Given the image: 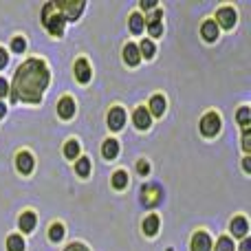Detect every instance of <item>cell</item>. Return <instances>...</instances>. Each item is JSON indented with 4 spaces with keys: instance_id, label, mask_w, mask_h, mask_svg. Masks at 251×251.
Instances as JSON below:
<instances>
[{
    "instance_id": "6da1fadb",
    "label": "cell",
    "mask_w": 251,
    "mask_h": 251,
    "mask_svg": "<svg viewBox=\"0 0 251 251\" xmlns=\"http://www.w3.org/2000/svg\"><path fill=\"white\" fill-rule=\"evenodd\" d=\"M49 86V69L42 60H26L22 66H18L16 77L11 86L13 101H26V104H40L42 93Z\"/></svg>"
},
{
    "instance_id": "7a4b0ae2",
    "label": "cell",
    "mask_w": 251,
    "mask_h": 251,
    "mask_svg": "<svg viewBox=\"0 0 251 251\" xmlns=\"http://www.w3.org/2000/svg\"><path fill=\"white\" fill-rule=\"evenodd\" d=\"M42 22L51 35H62L66 18L55 9V2H49V4H44V9H42Z\"/></svg>"
},
{
    "instance_id": "3957f363",
    "label": "cell",
    "mask_w": 251,
    "mask_h": 251,
    "mask_svg": "<svg viewBox=\"0 0 251 251\" xmlns=\"http://www.w3.org/2000/svg\"><path fill=\"white\" fill-rule=\"evenodd\" d=\"M55 9L66 18V20H77L82 9H84V2L82 0H77V2H73V0H71V2H57L55 0Z\"/></svg>"
},
{
    "instance_id": "277c9868",
    "label": "cell",
    "mask_w": 251,
    "mask_h": 251,
    "mask_svg": "<svg viewBox=\"0 0 251 251\" xmlns=\"http://www.w3.org/2000/svg\"><path fill=\"white\" fill-rule=\"evenodd\" d=\"M218 130H221V117L216 113H207L203 119H201V132L205 137H216Z\"/></svg>"
},
{
    "instance_id": "5b68a950",
    "label": "cell",
    "mask_w": 251,
    "mask_h": 251,
    "mask_svg": "<svg viewBox=\"0 0 251 251\" xmlns=\"http://www.w3.org/2000/svg\"><path fill=\"white\" fill-rule=\"evenodd\" d=\"M236 18L238 16H236V11L231 7H221L216 11V20L214 22H218V25L225 26V29H231V26L236 25Z\"/></svg>"
},
{
    "instance_id": "8992f818",
    "label": "cell",
    "mask_w": 251,
    "mask_h": 251,
    "mask_svg": "<svg viewBox=\"0 0 251 251\" xmlns=\"http://www.w3.org/2000/svg\"><path fill=\"white\" fill-rule=\"evenodd\" d=\"M124 124H126V110L124 108H110V113H108V128L110 130H122L124 128Z\"/></svg>"
},
{
    "instance_id": "52a82bcc",
    "label": "cell",
    "mask_w": 251,
    "mask_h": 251,
    "mask_svg": "<svg viewBox=\"0 0 251 251\" xmlns=\"http://www.w3.org/2000/svg\"><path fill=\"white\" fill-rule=\"evenodd\" d=\"M212 249V238L205 231H196L192 238V251H209Z\"/></svg>"
},
{
    "instance_id": "ba28073f",
    "label": "cell",
    "mask_w": 251,
    "mask_h": 251,
    "mask_svg": "<svg viewBox=\"0 0 251 251\" xmlns=\"http://www.w3.org/2000/svg\"><path fill=\"white\" fill-rule=\"evenodd\" d=\"M16 168H18V172H22V174H31V170H33V156H31L29 152H18Z\"/></svg>"
},
{
    "instance_id": "9c48e42d",
    "label": "cell",
    "mask_w": 251,
    "mask_h": 251,
    "mask_svg": "<svg viewBox=\"0 0 251 251\" xmlns=\"http://www.w3.org/2000/svg\"><path fill=\"white\" fill-rule=\"evenodd\" d=\"M57 115H60L62 119H71L75 115V101L71 100V97H62V100L57 101Z\"/></svg>"
},
{
    "instance_id": "30bf717a",
    "label": "cell",
    "mask_w": 251,
    "mask_h": 251,
    "mask_svg": "<svg viewBox=\"0 0 251 251\" xmlns=\"http://www.w3.org/2000/svg\"><path fill=\"white\" fill-rule=\"evenodd\" d=\"M75 77H77V82H82V84L91 82V66H88L86 60L75 62Z\"/></svg>"
},
{
    "instance_id": "8fae6325",
    "label": "cell",
    "mask_w": 251,
    "mask_h": 251,
    "mask_svg": "<svg viewBox=\"0 0 251 251\" xmlns=\"http://www.w3.org/2000/svg\"><path fill=\"white\" fill-rule=\"evenodd\" d=\"M141 194H143V203L150 205V207H152V205H156V203L161 201V190H159L156 185H146Z\"/></svg>"
},
{
    "instance_id": "7c38bea8",
    "label": "cell",
    "mask_w": 251,
    "mask_h": 251,
    "mask_svg": "<svg viewBox=\"0 0 251 251\" xmlns=\"http://www.w3.org/2000/svg\"><path fill=\"white\" fill-rule=\"evenodd\" d=\"M35 223H38V218H35L33 212H22V216L18 218V225H20V229L25 231V234L35 229Z\"/></svg>"
},
{
    "instance_id": "4fadbf2b",
    "label": "cell",
    "mask_w": 251,
    "mask_h": 251,
    "mask_svg": "<svg viewBox=\"0 0 251 251\" xmlns=\"http://www.w3.org/2000/svg\"><path fill=\"white\" fill-rule=\"evenodd\" d=\"M124 60H126V64H130V66H137L139 64L141 55H139V47H137V44H126V47H124Z\"/></svg>"
},
{
    "instance_id": "5bb4252c",
    "label": "cell",
    "mask_w": 251,
    "mask_h": 251,
    "mask_svg": "<svg viewBox=\"0 0 251 251\" xmlns=\"http://www.w3.org/2000/svg\"><path fill=\"white\" fill-rule=\"evenodd\" d=\"M132 122H134V126H137L139 130L150 128V113H148L146 108H137L134 110V115H132Z\"/></svg>"
},
{
    "instance_id": "9a60e30c",
    "label": "cell",
    "mask_w": 251,
    "mask_h": 251,
    "mask_svg": "<svg viewBox=\"0 0 251 251\" xmlns=\"http://www.w3.org/2000/svg\"><path fill=\"white\" fill-rule=\"evenodd\" d=\"M201 33H203V38L207 40V42H214V40L218 38V25L214 20L203 22V26H201Z\"/></svg>"
},
{
    "instance_id": "2e32d148",
    "label": "cell",
    "mask_w": 251,
    "mask_h": 251,
    "mask_svg": "<svg viewBox=\"0 0 251 251\" xmlns=\"http://www.w3.org/2000/svg\"><path fill=\"white\" fill-rule=\"evenodd\" d=\"M247 229H249L247 218L238 216V218H234V221H231V234H234V236H238V238H245V236H247Z\"/></svg>"
},
{
    "instance_id": "e0dca14e",
    "label": "cell",
    "mask_w": 251,
    "mask_h": 251,
    "mask_svg": "<svg viewBox=\"0 0 251 251\" xmlns=\"http://www.w3.org/2000/svg\"><path fill=\"white\" fill-rule=\"evenodd\" d=\"M101 154H104V159L113 161L115 156L119 154V143L115 141V139H108V141H104V146H101Z\"/></svg>"
},
{
    "instance_id": "ac0fdd59",
    "label": "cell",
    "mask_w": 251,
    "mask_h": 251,
    "mask_svg": "<svg viewBox=\"0 0 251 251\" xmlns=\"http://www.w3.org/2000/svg\"><path fill=\"white\" fill-rule=\"evenodd\" d=\"M150 113L156 115V117H161V115L165 113V97L163 95H154L150 100Z\"/></svg>"
},
{
    "instance_id": "d6986e66",
    "label": "cell",
    "mask_w": 251,
    "mask_h": 251,
    "mask_svg": "<svg viewBox=\"0 0 251 251\" xmlns=\"http://www.w3.org/2000/svg\"><path fill=\"white\" fill-rule=\"evenodd\" d=\"M143 231H146L148 236H154L156 231H159V216H148L146 221H143Z\"/></svg>"
},
{
    "instance_id": "ffe728a7",
    "label": "cell",
    "mask_w": 251,
    "mask_h": 251,
    "mask_svg": "<svg viewBox=\"0 0 251 251\" xmlns=\"http://www.w3.org/2000/svg\"><path fill=\"white\" fill-rule=\"evenodd\" d=\"M64 156L66 159H79V143L75 141V139H71V141H66L64 146Z\"/></svg>"
},
{
    "instance_id": "44dd1931",
    "label": "cell",
    "mask_w": 251,
    "mask_h": 251,
    "mask_svg": "<svg viewBox=\"0 0 251 251\" xmlns=\"http://www.w3.org/2000/svg\"><path fill=\"white\" fill-rule=\"evenodd\" d=\"M75 172H77L79 176H88V174H91V161H88L86 156H79V159L75 161Z\"/></svg>"
},
{
    "instance_id": "7402d4cb",
    "label": "cell",
    "mask_w": 251,
    "mask_h": 251,
    "mask_svg": "<svg viewBox=\"0 0 251 251\" xmlns=\"http://www.w3.org/2000/svg\"><path fill=\"white\" fill-rule=\"evenodd\" d=\"M7 249L9 251H25V240H22V236L13 234L7 238Z\"/></svg>"
},
{
    "instance_id": "603a6c76",
    "label": "cell",
    "mask_w": 251,
    "mask_h": 251,
    "mask_svg": "<svg viewBox=\"0 0 251 251\" xmlns=\"http://www.w3.org/2000/svg\"><path fill=\"white\" fill-rule=\"evenodd\" d=\"M143 26H146V20H143L139 13H132V16H130V31H132V33H141Z\"/></svg>"
},
{
    "instance_id": "cb8c5ba5",
    "label": "cell",
    "mask_w": 251,
    "mask_h": 251,
    "mask_svg": "<svg viewBox=\"0 0 251 251\" xmlns=\"http://www.w3.org/2000/svg\"><path fill=\"white\" fill-rule=\"evenodd\" d=\"M126 185H128V174H126L124 170L115 172L113 174V187H115V190H124Z\"/></svg>"
},
{
    "instance_id": "d4e9b609",
    "label": "cell",
    "mask_w": 251,
    "mask_h": 251,
    "mask_svg": "<svg viewBox=\"0 0 251 251\" xmlns=\"http://www.w3.org/2000/svg\"><path fill=\"white\" fill-rule=\"evenodd\" d=\"M49 238H51L53 243H60V240L64 238V227H62L60 223H53L51 229H49Z\"/></svg>"
},
{
    "instance_id": "484cf974",
    "label": "cell",
    "mask_w": 251,
    "mask_h": 251,
    "mask_svg": "<svg viewBox=\"0 0 251 251\" xmlns=\"http://www.w3.org/2000/svg\"><path fill=\"white\" fill-rule=\"evenodd\" d=\"M139 55H143L146 60H150V57L154 55V44H152L150 40H143L141 47H139Z\"/></svg>"
},
{
    "instance_id": "4316f807",
    "label": "cell",
    "mask_w": 251,
    "mask_h": 251,
    "mask_svg": "<svg viewBox=\"0 0 251 251\" xmlns=\"http://www.w3.org/2000/svg\"><path fill=\"white\" fill-rule=\"evenodd\" d=\"M214 251H234V243H231L227 236H223V238H218L216 247H214Z\"/></svg>"
},
{
    "instance_id": "83f0119b",
    "label": "cell",
    "mask_w": 251,
    "mask_h": 251,
    "mask_svg": "<svg viewBox=\"0 0 251 251\" xmlns=\"http://www.w3.org/2000/svg\"><path fill=\"white\" fill-rule=\"evenodd\" d=\"M148 31H150V35L159 38V35L163 33V26H161V20H150V22H148Z\"/></svg>"
},
{
    "instance_id": "f1b7e54d",
    "label": "cell",
    "mask_w": 251,
    "mask_h": 251,
    "mask_svg": "<svg viewBox=\"0 0 251 251\" xmlns=\"http://www.w3.org/2000/svg\"><path fill=\"white\" fill-rule=\"evenodd\" d=\"M238 122H240V126H243L245 130L249 128V108L247 106H243V108L238 110Z\"/></svg>"
},
{
    "instance_id": "f546056e",
    "label": "cell",
    "mask_w": 251,
    "mask_h": 251,
    "mask_svg": "<svg viewBox=\"0 0 251 251\" xmlns=\"http://www.w3.org/2000/svg\"><path fill=\"white\" fill-rule=\"evenodd\" d=\"M11 49H13V53H25V49H26V42H25V38H13V42H11Z\"/></svg>"
},
{
    "instance_id": "4dcf8cb0",
    "label": "cell",
    "mask_w": 251,
    "mask_h": 251,
    "mask_svg": "<svg viewBox=\"0 0 251 251\" xmlns=\"http://www.w3.org/2000/svg\"><path fill=\"white\" fill-rule=\"evenodd\" d=\"M64 251H88V247H84L82 243H73V245H69Z\"/></svg>"
},
{
    "instance_id": "1f68e13d",
    "label": "cell",
    "mask_w": 251,
    "mask_h": 251,
    "mask_svg": "<svg viewBox=\"0 0 251 251\" xmlns=\"http://www.w3.org/2000/svg\"><path fill=\"white\" fill-rule=\"evenodd\" d=\"M7 62H9L7 51H4V49H0V69H4V66H7Z\"/></svg>"
},
{
    "instance_id": "d6a6232c",
    "label": "cell",
    "mask_w": 251,
    "mask_h": 251,
    "mask_svg": "<svg viewBox=\"0 0 251 251\" xmlns=\"http://www.w3.org/2000/svg\"><path fill=\"white\" fill-rule=\"evenodd\" d=\"M137 170H139L141 174H148V172H150V165H148L146 161H139V163H137Z\"/></svg>"
},
{
    "instance_id": "836d02e7",
    "label": "cell",
    "mask_w": 251,
    "mask_h": 251,
    "mask_svg": "<svg viewBox=\"0 0 251 251\" xmlns=\"http://www.w3.org/2000/svg\"><path fill=\"white\" fill-rule=\"evenodd\" d=\"M251 137H249V130H245V134H243V148H245V150H247L249 152V148H251Z\"/></svg>"
},
{
    "instance_id": "e575fe53",
    "label": "cell",
    "mask_w": 251,
    "mask_h": 251,
    "mask_svg": "<svg viewBox=\"0 0 251 251\" xmlns=\"http://www.w3.org/2000/svg\"><path fill=\"white\" fill-rule=\"evenodd\" d=\"M7 93H9V84L4 82L2 77H0V97H4V95H7Z\"/></svg>"
},
{
    "instance_id": "d590c367",
    "label": "cell",
    "mask_w": 251,
    "mask_h": 251,
    "mask_svg": "<svg viewBox=\"0 0 251 251\" xmlns=\"http://www.w3.org/2000/svg\"><path fill=\"white\" fill-rule=\"evenodd\" d=\"M139 7H141V9H152V7H156V2H154V0H141V2H139Z\"/></svg>"
},
{
    "instance_id": "8d00e7d4",
    "label": "cell",
    "mask_w": 251,
    "mask_h": 251,
    "mask_svg": "<svg viewBox=\"0 0 251 251\" xmlns=\"http://www.w3.org/2000/svg\"><path fill=\"white\" fill-rule=\"evenodd\" d=\"M240 251H251V240L249 238L243 240V245H240Z\"/></svg>"
},
{
    "instance_id": "74e56055",
    "label": "cell",
    "mask_w": 251,
    "mask_h": 251,
    "mask_svg": "<svg viewBox=\"0 0 251 251\" xmlns=\"http://www.w3.org/2000/svg\"><path fill=\"white\" fill-rule=\"evenodd\" d=\"M243 165H245V170H247V172H249V170H251V163H249V156H245Z\"/></svg>"
},
{
    "instance_id": "f35d334b",
    "label": "cell",
    "mask_w": 251,
    "mask_h": 251,
    "mask_svg": "<svg viewBox=\"0 0 251 251\" xmlns=\"http://www.w3.org/2000/svg\"><path fill=\"white\" fill-rule=\"evenodd\" d=\"M4 113H7V106H4L2 101H0V117H4Z\"/></svg>"
}]
</instances>
